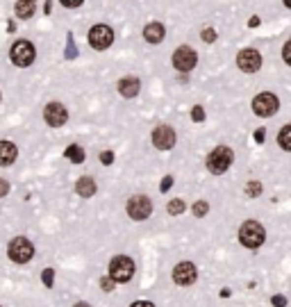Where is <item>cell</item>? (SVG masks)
<instances>
[{
  "label": "cell",
  "instance_id": "obj_1",
  "mask_svg": "<svg viewBox=\"0 0 291 307\" xmlns=\"http://www.w3.org/2000/svg\"><path fill=\"white\" fill-rule=\"evenodd\" d=\"M134 273H137V264H134V260H132V257H128V255H116V257H112L107 275L116 284L130 282V280L134 278Z\"/></svg>",
  "mask_w": 291,
  "mask_h": 307
},
{
  "label": "cell",
  "instance_id": "obj_2",
  "mask_svg": "<svg viewBox=\"0 0 291 307\" xmlns=\"http://www.w3.org/2000/svg\"><path fill=\"white\" fill-rule=\"evenodd\" d=\"M234 162V153L227 146H216L212 153L207 155V171L212 175H223Z\"/></svg>",
  "mask_w": 291,
  "mask_h": 307
},
{
  "label": "cell",
  "instance_id": "obj_3",
  "mask_svg": "<svg viewBox=\"0 0 291 307\" xmlns=\"http://www.w3.org/2000/svg\"><path fill=\"white\" fill-rule=\"evenodd\" d=\"M264 239H266V230L261 228V223H257V221H246L241 228H239V241H241V246H246V248H259L261 243H264Z\"/></svg>",
  "mask_w": 291,
  "mask_h": 307
},
{
  "label": "cell",
  "instance_id": "obj_4",
  "mask_svg": "<svg viewBox=\"0 0 291 307\" xmlns=\"http://www.w3.org/2000/svg\"><path fill=\"white\" fill-rule=\"evenodd\" d=\"M7 255L14 264H28L34 257V246L28 237H14L7 246Z\"/></svg>",
  "mask_w": 291,
  "mask_h": 307
},
{
  "label": "cell",
  "instance_id": "obj_5",
  "mask_svg": "<svg viewBox=\"0 0 291 307\" xmlns=\"http://www.w3.org/2000/svg\"><path fill=\"white\" fill-rule=\"evenodd\" d=\"M125 209H128V216L132 221H146L153 214V201L148 196H132Z\"/></svg>",
  "mask_w": 291,
  "mask_h": 307
},
{
  "label": "cell",
  "instance_id": "obj_6",
  "mask_svg": "<svg viewBox=\"0 0 291 307\" xmlns=\"http://www.w3.org/2000/svg\"><path fill=\"white\" fill-rule=\"evenodd\" d=\"M278 109H280V101H278V96L275 94L264 91V94H259V96L253 98V112H255L257 116L268 118V116H273Z\"/></svg>",
  "mask_w": 291,
  "mask_h": 307
},
{
  "label": "cell",
  "instance_id": "obj_7",
  "mask_svg": "<svg viewBox=\"0 0 291 307\" xmlns=\"http://www.w3.org/2000/svg\"><path fill=\"white\" fill-rule=\"evenodd\" d=\"M9 57H12V62L16 66L25 68V66H30L36 57L34 46H32L30 41H25V39H18V41L12 46V50H9Z\"/></svg>",
  "mask_w": 291,
  "mask_h": 307
},
{
  "label": "cell",
  "instance_id": "obj_8",
  "mask_svg": "<svg viewBox=\"0 0 291 307\" xmlns=\"http://www.w3.org/2000/svg\"><path fill=\"white\" fill-rule=\"evenodd\" d=\"M198 64V55L196 50L191 46H180L175 48V53H173V66L178 68L180 73H189L194 71Z\"/></svg>",
  "mask_w": 291,
  "mask_h": 307
},
{
  "label": "cell",
  "instance_id": "obj_9",
  "mask_svg": "<svg viewBox=\"0 0 291 307\" xmlns=\"http://www.w3.org/2000/svg\"><path fill=\"white\" fill-rule=\"evenodd\" d=\"M114 43V30L109 25H94L89 30V46L96 50H105Z\"/></svg>",
  "mask_w": 291,
  "mask_h": 307
},
{
  "label": "cell",
  "instance_id": "obj_10",
  "mask_svg": "<svg viewBox=\"0 0 291 307\" xmlns=\"http://www.w3.org/2000/svg\"><path fill=\"white\" fill-rule=\"evenodd\" d=\"M198 280V269L194 262H180L173 266V282L180 287H189Z\"/></svg>",
  "mask_w": 291,
  "mask_h": 307
},
{
  "label": "cell",
  "instance_id": "obj_11",
  "mask_svg": "<svg viewBox=\"0 0 291 307\" xmlns=\"http://www.w3.org/2000/svg\"><path fill=\"white\" fill-rule=\"evenodd\" d=\"M237 66L244 73H257L261 68L259 50H255V48H244V50L237 55Z\"/></svg>",
  "mask_w": 291,
  "mask_h": 307
},
{
  "label": "cell",
  "instance_id": "obj_12",
  "mask_svg": "<svg viewBox=\"0 0 291 307\" xmlns=\"http://www.w3.org/2000/svg\"><path fill=\"white\" fill-rule=\"evenodd\" d=\"M68 118V112L62 102H48L46 109H43V121H46L50 128H62Z\"/></svg>",
  "mask_w": 291,
  "mask_h": 307
},
{
  "label": "cell",
  "instance_id": "obj_13",
  "mask_svg": "<svg viewBox=\"0 0 291 307\" xmlns=\"http://www.w3.org/2000/svg\"><path fill=\"white\" fill-rule=\"evenodd\" d=\"M153 146L160 150H171L175 146V130L171 125H157L153 130Z\"/></svg>",
  "mask_w": 291,
  "mask_h": 307
},
{
  "label": "cell",
  "instance_id": "obj_14",
  "mask_svg": "<svg viewBox=\"0 0 291 307\" xmlns=\"http://www.w3.org/2000/svg\"><path fill=\"white\" fill-rule=\"evenodd\" d=\"M139 91H141V82H139V77L128 75V77H121V80H119V94L123 96V98H134Z\"/></svg>",
  "mask_w": 291,
  "mask_h": 307
},
{
  "label": "cell",
  "instance_id": "obj_15",
  "mask_svg": "<svg viewBox=\"0 0 291 307\" xmlns=\"http://www.w3.org/2000/svg\"><path fill=\"white\" fill-rule=\"evenodd\" d=\"M18 157V148L12 141H0V166H12Z\"/></svg>",
  "mask_w": 291,
  "mask_h": 307
},
{
  "label": "cell",
  "instance_id": "obj_16",
  "mask_svg": "<svg viewBox=\"0 0 291 307\" xmlns=\"http://www.w3.org/2000/svg\"><path fill=\"white\" fill-rule=\"evenodd\" d=\"M96 180L91 175H82L80 180L75 182V194L77 196H82V198H91V196L96 194Z\"/></svg>",
  "mask_w": 291,
  "mask_h": 307
},
{
  "label": "cell",
  "instance_id": "obj_17",
  "mask_svg": "<svg viewBox=\"0 0 291 307\" xmlns=\"http://www.w3.org/2000/svg\"><path fill=\"white\" fill-rule=\"evenodd\" d=\"M164 34H166V30H164V25L162 23H148L146 28H143V39H146L148 43L164 41Z\"/></svg>",
  "mask_w": 291,
  "mask_h": 307
},
{
  "label": "cell",
  "instance_id": "obj_18",
  "mask_svg": "<svg viewBox=\"0 0 291 307\" xmlns=\"http://www.w3.org/2000/svg\"><path fill=\"white\" fill-rule=\"evenodd\" d=\"M278 146L287 153H291V125H285L282 130L278 132Z\"/></svg>",
  "mask_w": 291,
  "mask_h": 307
},
{
  "label": "cell",
  "instance_id": "obj_19",
  "mask_svg": "<svg viewBox=\"0 0 291 307\" xmlns=\"http://www.w3.org/2000/svg\"><path fill=\"white\" fill-rule=\"evenodd\" d=\"M34 14V2L30 0H18L16 2V16L18 18H30Z\"/></svg>",
  "mask_w": 291,
  "mask_h": 307
},
{
  "label": "cell",
  "instance_id": "obj_20",
  "mask_svg": "<svg viewBox=\"0 0 291 307\" xmlns=\"http://www.w3.org/2000/svg\"><path fill=\"white\" fill-rule=\"evenodd\" d=\"M66 157H68L73 164H82V162H84V150H82V146H77V143L68 146V148H66Z\"/></svg>",
  "mask_w": 291,
  "mask_h": 307
},
{
  "label": "cell",
  "instance_id": "obj_21",
  "mask_svg": "<svg viewBox=\"0 0 291 307\" xmlns=\"http://www.w3.org/2000/svg\"><path fill=\"white\" fill-rule=\"evenodd\" d=\"M184 209H187V203H184L182 198H173V201H168V205H166V212L171 214V216H178V214H182Z\"/></svg>",
  "mask_w": 291,
  "mask_h": 307
},
{
  "label": "cell",
  "instance_id": "obj_22",
  "mask_svg": "<svg viewBox=\"0 0 291 307\" xmlns=\"http://www.w3.org/2000/svg\"><path fill=\"white\" fill-rule=\"evenodd\" d=\"M191 212H194V216H196V219H202V216H207L209 203H207V201H198L196 205L191 207Z\"/></svg>",
  "mask_w": 291,
  "mask_h": 307
},
{
  "label": "cell",
  "instance_id": "obj_23",
  "mask_svg": "<svg viewBox=\"0 0 291 307\" xmlns=\"http://www.w3.org/2000/svg\"><path fill=\"white\" fill-rule=\"evenodd\" d=\"M261 182H257V180H250L248 184H246V196L248 198H257V196H261Z\"/></svg>",
  "mask_w": 291,
  "mask_h": 307
},
{
  "label": "cell",
  "instance_id": "obj_24",
  "mask_svg": "<svg viewBox=\"0 0 291 307\" xmlns=\"http://www.w3.org/2000/svg\"><path fill=\"white\" fill-rule=\"evenodd\" d=\"M41 280H43V284H46L48 289H50V287L55 284V271H53V269H43Z\"/></svg>",
  "mask_w": 291,
  "mask_h": 307
},
{
  "label": "cell",
  "instance_id": "obj_25",
  "mask_svg": "<svg viewBox=\"0 0 291 307\" xmlns=\"http://www.w3.org/2000/svg\"><path fill=\"white\" fill-rule=\"evenodd\" d=\"M114 287H116V282H114L109 275H105V278H100V289L105 291V294H112Z\"/></svg>",
  "mask_w": 291,
  "mask_h": 307
},
{
  "label": "cell",
  "instance_id": "obj_26",
  "mask_svg": "<svg viewBox=\"0 0 291 307\" xmlns=\"http://www.w3.org/2000/svg\"><path fill=\"white\" fill-rule=\"evenodd\" d=\"M200 36H202V41H205V43H214V41H216V30L205 28V30L200 32Z\"/></svg>",
  "mask_w": 291,
  "mask_h": 307
},
{
  "label": "cell",
  "instance_id": "obj_27",
  "mask_svg": "<svg viewBox=\"0 0 291 307\" xmlns=\"http://www.w3.org/2000/svg\"><path fill=\"white\" fill-rule=\"evenodd\" d=\"M191 118H194L196 123H202V121H205V109H202L200 105H196L191 109Z\"/></svg>",
  "mask_w": 291,
  "mask_h": 307
},
{
  "label": "cell",
  "instance_id": "obj_28",
  "mask_svg": "<svg viewBox=\"0 0 291 307\" xmlns=\"http://www.w3.org/2000/svg\"><path fill=\"white\" fill-rule=\"evenodd\" d=\"M282 59H285L287 64L291 66V39L285 43V48H282Z\"/></svg>",
  "mask_w": 291,
  "mask_h": 307
},
{
  "label": "cell",
  "instance_id": "obj_29",
  "mask_svg": "<svg viewBox=\"0 0 291 307\" xmlns=\"http://www.w3.org/2000/svg\"><path fill=\"white\" fill-rule=\"evenodd\" d=\"M100 162L105 166L112 164V162H114V153H112V150H102V153H100Z\"/></svg>",
  "mask_w": 291,
  "mask_h": 307
},
{
  "label": "cell",
  "instance_id": "obj_30",
  "mask_svg": "<svg viewBox=\"0 0 291 307\" xmlns=\"http://www.w3.org/2000/svg\"><path fill=\"white\" fill-rule=\"evenodd\" d=\"M171 187H173V177H171V175H166L164 180H162V184H160V191L164 194V191H168Z\"/></svg>",
  "mask_w": 291,
  "mask_h": 307
},
{
  "label": "cell",
  "instance_id": "obj_31",
  "mask_svg": "<svg viewBox=\"0 0 291 307\" xmlns=\"http://www.w3.org/2000/svg\"><path fill=\"white\" fill-rule=\"evenodd\" d=\"M271 305L273 307H287V298L285 296H273V298H271Z\"/></svg>",
  "mask_w": 291,
  "mask_h": 307
},
{
  "label": "cell",
  "instance_id": "obj_32",
  "mask_svg": "<svg viewBox=\"0 0 291 307\" xmlns=\"http://www.w3.org/2000/svg\"><path fill=\"white\" fill-rule=\"evenodd\" d=\"M64 7H68V9H73V7H80L84 2V0H60Z\"/></svg>",
  "mask_w": 291,
  "mask_h": 307
},
{
  "label": "cell",
  "instance_id": "obj_33",
  "mask_svg": "<svg viewBox=\"0 0 291 307\" xmlns=\"http://www.w3.org/2000/svg\"><path fill=\"white\" fill-rule=\"evenodd\" d=\"M9 194V182L7 180H0V198Z\"/></svg>",
  "mask_w": 291,
  "mask_h": 307
},
{
  "label": "cell",
  "instance_id": "obj_34",
  "mask_svg": "<svg viewBox=\"0 0 291 307\" xmlns=\"http://www.w3.org/2000/svg\"><path fill=\"white\" fill-rule=\"evenodd\" d=\"M264 139H266V132L259 128V130L255 132V141H257V143H264Z\"/></svg>",
  "mask_w": 291,
  "mask_h": 307
},
{
  "label": "cell",
  "instance_id": "obj_35",
  "mask_svg": "<svg viewBox=\"0 0 291 307\" xmlns=\"http://www.w3.org/2000/svg\"><path fill=\"white\" fill-rule=\"evenodd\" d=\"M130 307H155V305L150 301H134Z\"/></svg>",
  "mask_w": 291,
  "mask_h": 307
},
{
  "label": "cell",
  "instance_id": "obj_36",
  "mask_svg": "<svg viewBox=\"0 0 291 307\" xmlns=\"http://www.w3.org/2000/svg\"><path fill=\"white\" fill-rule=\"evenodd\" d=\"M250 28H257V25H259V18H257V16H253V18H250Z\"/></svg>",
  "mask_w": 291,
  "mask_h": 307
},
{
  "label": "cell",
  "instance_id": "obj_37",
  "mask_svg": "<svg viewBox=\"0 0 291 307\" xmlns=\"http://www.w3.org/2000/svg\"><path fill=\"white\" fill-rule=\"evenodd\" d=\"M73 307H91V305H89V303H75Z\"/></svg>",
  "mask_w": 291,
  "mask_h": 307
},
{
  "label": "cell",
  "instance_id": "obj_38",
  "mask_svg": "<svg viewBox=\"0 0 291 307\" xmlns=\"http://www.w3.org/2000/svg\"><path fill=\"white\" fill-rule=\"evenodd\" d=\"M285 5H287V7H289V9H291V0H285Z\"/></svg>",
  "mask_w": 291,
  "mask_h": 307
},
{
  "label": "cell",
  "instance_id": "obj_39",
  "mask_svg": "<svg viewBox=\"0 0 291 307\" xmlns=\"http://www.w3.org/2000/svg\"><path fill=\"white\" fill-rule=\"evenodd\" d=\"M30 2H34V0H30Z\"/></svg>",
  "mask_w": 291,
  "mask_h": 307
}]
</instances>
